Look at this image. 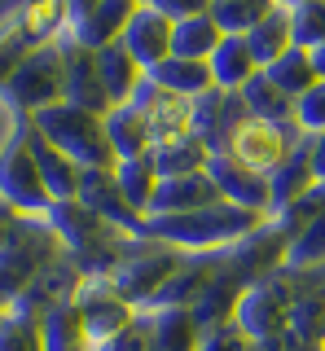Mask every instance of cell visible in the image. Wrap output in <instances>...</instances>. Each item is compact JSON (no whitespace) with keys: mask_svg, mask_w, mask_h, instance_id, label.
I'll return each instance as SVG.
<instances>
[{"mask_svg":"<svg viewBox=\"0 0 325 351\" xmlns=\"http://www.w3.org/2000/svg\"><path fill=\"white\" fill-rule=\"evenodd\" d=\"M281 0H211V18L220 22L224 36H246L255 22H264Z\"/></svg>","mask_w":325,"mask_h":351,"instance_id":"39","label":"cell"},{"mask_svg":"<svg viewBox=\"0 0 325 351\" xmlns=\"http://www.w3.org/2000/svg\"><path fill=\"white\" fill-rule=\"evenodd\" d=\"M67 255L58 228L49 224L45 215H23L18 228L9 233L5 250H0V290L9 294V303H18V294L27 290L49 263H58Z\"/></svg>","mask_w":325,"mask_h":351,"instance_id":"5","label":"cell"},{"mask_svg":"<svg viewBox=\"0 0 325 351\" xmlns=\"http://www.w3.org/2000/svg\"><path fill=\"white\" fill-rule=\"evenodd\" d=\"M321 263H325V211L312 215L290 237V255H286V268H321Z\"/></svg>","mask_w":325,"mask_h":351,"instance_id":"40","label":"cell"},{"mask_svg":"<svg viewBox=\"0 0 325 351\" xmlns=\"http://www.w3.org/2000/svg\"><path fill=\"white\" fill-rule=\"evenodd\" d=\"M115 176H119V189H123L128 202H132L141 215H149L154 193H158V184H162V176L154 167V154H141V158H119L115 162Z\"/></svg>","mask_w":325,"mask_h":351,"instance_id":"35","label":"cell"},{"mask_svg":"<svg viewBox=\"0 0 325 351\" xmlns=\"http://www.w3.org/2000/svg\"><path fill=\"white\" fill-rule=\"evenodd\" d=\"M67 22H71V14H67L62 0H27L18 14H9L0 22V88L23 66L27 53H36L49 40H58L67 31Z\"/></svg>","mask_w":325,"mask_h":351,"instance_id":"7","label":"cell"},{"mask_svg":"<svg viewBox=\"0 0 325 351\" xmlns=\"http://www.w3.org/2000/svg\"><path fill=\"white\" fill-rule=\"evenodd\" d=\"M220 202V189L207 171H193V176H167L154 193V206L149 215H185V211H198V206H211Z\"/></svg>","mask_w":325,"mask_h":351,"instance_id":"23","label":"cell"},{"mask_svg":"<svg viewBox=\"0 0 325 351\" xmlns=\"http://www.w3.org/2000/svg\"><path fill=\"white\" fill-rule=\"evenodd\" d=\"M290 285V334L308 347H325V263L321 268H281Z\"/></svg>","mask_w":325,"mask_h":351,"instance_id":"11","label":"cell"},{"mask_svg":"<svg viewBox=\"0 0 325 351\" xmlns=\"http://www.w3.org/2000/svg\"><path fill=\"white\" fill-rule=\"evenodd\" d=\"M23 128H27V145H31V154H36V162H40V176H45L53 202H67V197H75V193H80V171L84 167L71 158V154H62L45 136V132H36L31 119H23Z\"/></svg>","mask_w":325,"mask_h":351,"instance_id":"21","label":"cell"},{"mask_svg":"<svg viewBox=\"0 0 325 351\" xmlns=\"http://www.w3.org/2000/svg\"><path fill=\"white\" fill-rule=\"evenodd\" d=\"M158 14H167L171 22H185V18H198V14H211V0H149Z\"/></svg>","mask_w":325,"mask_h":351,"instance_id":"45","label":"cell"},{"mask_svg":"<svg viewBox=\"0 0 325 351\" xmlns=\"http://www.w3.org/2000/svg\"><path fill=\"white\" fill-rule=\"evenodd\" d=\"M45 351H97L75 299L45 312Z\"/></svg>","mask_w":325,"mask_h":351,"instance_id":"31","label":"cell"},{"mask_svg":"<svg viewBox=\"0 0 325 351\" xmlns=\"http://www.w3.org/2000/svg\"><path fill=\"white\" fill-rule=\"evenodd\" d=\"M237 325H242L246 338H255V343H264V338L281 334V329H290V285L286 277H268L251 285V290L242 294V303H237Z\"/></svg>","mask_w":325,"mask_h":351,"instance_id":"13","label":"cell"},{"mask_svg":"<svg viewBox=\"0 0 325 351\" xmlns=\"http://www.w3.org/2000/svg\"><path fill=\"white\" fill-rule=\"evenodd\" d=\"M207 176L215 180V189H220L224 202L246 206V211H255V215H264V219L273 215V184H268V176L251 171L246 162H237L233 154H215Z\"/></svg>","mask_w":325,"mask_h":351,"instance_id":"17","label":"cell"},{"mask_svg":"<svg viewBox=\"0 0 325 351\" xmlns=\"http://www.w3.org/2000/svg\"><path fill=\"white\" fill-rule=\"evenodd\" d=\"M149 80L154 84H162L167 93H176V97H202L207 88H215V80H211V62H193V58H176L171 53L167 62H158L154 71H149Z\"/></svg>","mask_w":325,"mask_h":351,"instance_id":"32","label":"cell"},{"mask_svg":"<svg viewBox=\"0 0 325 351\" xmlns=\"http://www.w3.org/2000/svg\"><path fill=\"white\" fill-rule=\"evenodd\" d=\"M45 219L58 228L62 246H67V259L84 272V277H110V268L123 259L128 241H132V233H123V228H115L106 215L88 211L80 197L53 202Z\"/></svg>","mask_w":325,"mask_h":351,"instance_id":"2","label":"cell"},{"mask_svg":"<svg viewBox=\"0 0 325 351\" xmlns=\"http://www.w3.org/2000/svg\"><path fill=\"white\" fill-rule=\"evenodd\" d=\"M9 307H14V303H9V294L0 290V312H9Z\"/></svg>","mask_w":325,"mask_h":351,"instance_id":"51","label":"cell"},{"mask_svg":"<svg viewBox=\"0 0 325 351\" xmlns=\"http://www.w3.org/2000/svg\"><path fill=\"white\" fill-rule=\"evenodd\" d=\"M242 101L251 110V119H264V123H277V128H299L295 123V97H286L264 71L242 88Z\"/></svg>","mask_w":325,"mask_h":351,"instance_id":"33","label":"cell"},{"mask_svg":"<svg viewBox=\"0 0 325 351\" xmlns=\"http://www.w3.org/2000/svg\"><path fill=\"white\" fill-rule=\"evenodd\" d=\"M198 351H255V338H246L242 325L229 321V325L202 329V347H198Z\"/></svg>","mask_w":325,"mask_h":351,"instance_id":"43","label":"cell"},{"mask_svg":"<svg viewBox=\"0 0 325 351\" xmlns=\"http://www.w3.org/2000/svg\"><path fill=\"white\" fill-rule=\"evenodd\" d=\"M308 154H312V171H317V180L325 184V132H321V136H308Z\"/></svg>","mask_w":325,"mask_h":351,"instance_id":"48","label":"cell"},{"mask_svg":"<svg viewBox=\"0 0 325 351\" xmlns=\"http://www.w3.org/2000/svg\"><path fill=\"white\" fill-rule=\"evenodd\" d=\"M0 351H45V316L9 307L0 321Z\"/></svg>","mask_w":325,"mask_h":351,"instance_id":"38","label":"cell"},{"mask_svg":"<svg viewBox=\"0 0 325 351\" xmlns=\"http://www.w3.org/2000/svg\"><path fill=\"white\" fill-rule=\"evenodd\" d=\"M75 307H80L84 325L93 334V347L110 343V338H119L123 329H132L141 321V312L115 290L110 277H84L80 290H75Z\"/></svg>","mask_w":325,"mask_h":351,"instance_id":"10","label":"cell"},{"mask_svg":"<svg viewBox=\"0 0 325 351\" xmlns=\"http://www.w3.org/2000/svg\"><path fill=\"white\" fill-rule=\"evenodd\" d=\"M80 197L88 211H97V215H106L115 228H123V233H145V215L136 211L132 202L123 197V189H119V176H115V167H93V171H80Z\"/></svg>","mask_w":325,"mask_h":351,"instance_id":"16","label":"cell"},{"mask_svg":"<svg viewBox=\"0 0 325 351\" xmlns=\"http://www.w3.org/2000/svg\"><path fill=\"white\" fill-rule=\"evenodd\" d=\"M154 167L158 176L167 180V176H193V171H207L211 167V145L198 136V132H185V136H171V141H158L154 149Z\"/></svg>","mask_w":325,"mask_h":351,"instance_id":"29","label":"cell"},{"mask_svg":"<svg viewBox=\"0 0 325 351\" xmlns=\"http://www.w3.org/2000/svg\"><path fill=\"white\" fill-rule=\"evenodd\" d=\"M132 106L145 114L149 132H154V145H158V141H171V136H185V132H193V101H189V97L167 93V88L154 84L149 75H145V84L136 88Z\"/></svg>","mask_w":325,"mask_h":351,"instance_id":"18","label":"cell"},{"mask_svg":"<svg viewBox=\"0 0 325 351\" xmlns=\"http://www.w3.org/2000/svg\"><path fill=\"white\" fill-rule=\"evenodd\" d=\"M264 75H268V80H273L286 97H295V101L321 80V75H317V62H312V49H299V44H295V49H286L273 66H264Z\"/></svg>","mask_w":325,"mask_h":351,"instance_id":"36","label":"cell"},{"mask_svg":"<svg viewBox=\"0 0 325 351\" xmlns=\"http://www.w3.org/2000/svg\"><path fill=\"white\" fill-rule=\"evenodd\" d=\"M80 281H84V272L75 268V263H71L67 255H62L58 263H49V268L40 272V277L31 281L23 294H18V303H14V307H27V312L45 316L49 307L71 303V299H75V290H80Z\"/></svg>","mask_w":325,"mask_h":351,"instance_id":"22","label":"cell"},{"mask_svg":"<svg viewBox=\"0 0 325 351\" xmlns=\"http://www.w3.org/2000/svg\"><path fill=\"white\" fill-rule=\"evenodd\" d=\"M149 325V351H198L202 347V325L193 321L189 307H154L145 312Z\"/></svg>","mask_w":325,"mask_h":351,"instance_id":"26","label":"cell"},{"mask_svg":"<svg viewBox=\"0 0 325 351\" xmlns=\"http://www.w3.org/2000/svg\"><path fill=\"white\" fill-rule=\"evenodd\" d=\"M62 5H67V14H71V18H84L88 9L101 5V0H62Z\"/></svg>","mask_w":325,"mask_h":351,"instance_id":"49","label":"cell"},{"mask_svg":"<svg viewBox=\"0 0 325 351\" xmlns=\"http://www.w3.org/2000/svg\"><path fill=\"white\" fill-rule=\"evenodd\" d=\"M106 136H110V149L115 158H141V154L154 149V132H149L145 114L128 101V106H115L106 114Z\"/></svg>","mask_w":325,"mask_h":351,"instance_id":"30","label":"cell"},{"mask_svg":"<svg viewBox=\"0 0 325 351\" xmlns=\"http://www.w3.org/2000/svg\"><path fill=\"white\" fill-rule=\"evenodd\" d=\"M246 44H251L259 66H273L286 49H295V27H290V5H277L264 22H255L246 31Z\"/></svg>","mask_w":325,"mask_h":351,"instance_id":"34","label":"cell"},{"mask_svg":"<svg viewBox=\"0 0 325 351\" xmlns=\"http://www.w3.org/2000/svg\"><path fill=\"white\" fill-rule=\"evenodd\" d=\"M268 184H273V215L286 211V206H295L299 197H308L312 189H317V171H312V154H308V136L299 141L295 149L281 158V167L268 176Z\"/></svg>","mask_w":325,"mask_h":351,"instance_id":"25","label":"cell"},{"mask_svg":"<svg viewBox=\"0 0 325 351\" xmlns=\"http://www.w3.org/2000/svg\"><path fill=\"white\" fill-rule=\"evenodd\" d=\"M286 255H290V237L281 233L277 219H264V224L251 228L246 237H237L233 246H224V268L251 290V285L277 277V272L286 268Z\"/></svg>","mask_w":325,"mask_h":351,"instance_id":"9","label":"cell"},{"mask_svg":"<svg viewBox=\"0 0 325 351\" xmlns=\"http://www.w3.org/2000/svg\"><path fill=\"white\" fill-rule=\"evenodd\" d=\"M259 224H264V215H255V211H246V206H233V202L220 197V202L185 211V215H145V237H158V241H167V246L185 250V255H207V250L233 246L237 237H246Z\"/></svg>","mask_w":325,"mask_h":351,"instance_id":"1","label":"cell"},{"mask_svg":"<svg viewBox=\"0 0 325 351\" xmlns=\"http://www.w3.org/2000/svg\"><path fill=\"white\" fill-rule=\"evenodd\" d=\"M0 197L23 215H49V206H53V193H49L45 176H40V162L27 145L23 119H14V132L0 145Z\"/></svg>","mask_w":325,"mask_h":351,"instance_id":"8","label":"cell"},{"mask_svg":"<svg viewBox=\"0 0 325 351\" xmlns=\"http://www.w3.org/2000/svg\"><path fill=\"white\" fill-rule=\"evenodd\" d=\"M281 5H303V0H281Z\"/></svg>","mask_w":325,"mask_h":351,"instance_id":"52","label":"cell"},{"mask_svg":"<svg viewBox=\"0 0 325 351\" xmlns=\"http://www.w3.org/2000/svg\"><path fill=\"white\" fill-rule=\"evenodd\" d=\"M185 259H189L185 250L167 246V241H158V237L136 233L132 241H128L123 259L110 268V281H115V290L123 294V299L132 303L136 312H149V307H154V299L162 294V285L176 277Z\"/></svg>","mask_w":325,"mask_h":351,"instance_id":"3","label":"cell"},{"mask_svg":"<svg viewBox=\"0 0 325 351\" xmlns=\"http://www.w3.org/2000/svg\"><path fill=\"white\" fill-rule=\"evenodd\" d=\"M290 27H295L299 49H317V44H325V0L290 5Z\"/></svg>","mask_w":325,"mask_h":351,"instance_id":"41","label":"cell"},{"mask_svg":"<svg viewBox=\"0 0 325 351\" xmlns=\"http://www.w3.org/2000/svg\"><path fill=\"white\" fill-rule=\"evenodd\" d=\"M255 351H317V347H308V343H299L290 329H281V334L273 338H264V343H255Z\"/></svg>","mask_w":325,"mask_h":351,"instance_id":"46","label":"cell"},{"mask_svg":"<svg viewBox=\"0 0 325 351\" xmlns=\"http://www.w3.org/2000/svg\"><path fill=\"white\" fill-rule=\"evenodd\" d=\"M58 101H67V62H62V44L49 40L27 53L23 66L9 75V84L0 88V106L14 110V119H31Z\"/></svg>","mask_w":325,"mask_h":351,"instance_id":"6","label":"cell"},{"mask_svg":"<svg viewBox=\"0 0 325 351\" xmlns=\"http://www.w3.org/2000/svg\"><path fill=\"white\" fill-rule=\"evenodd\" d=\"M295 123L303 128V136H321L325 132V80H317L295 101Z\"/></svg>","mask_w":325,"mask_h":351,"instance_id":"42","label":"cell"},{"mask_svg":"<svg viewBox=\"0 0 325 351\" xmlns=\"http://www.w3.org/2000/svg\"><path fill=\"white\" fill-rule=\"evenodd\" d=\"M312 62H317V75L325 80V44H317V49H312Z\"/></svg>","mask_w":325,"mask_h":351,"instance_id":"50","label":"cell"},{"mask_svg":"<svg viewBox=\"0 0 325 351\" xmlns=\"http://www.w3.org/2000/svg\"><path fill=\"white\" fill-rule=\"evenodd\" d=\"M242 294H246V285L233 277L229 268H224V250H220V272L211 277V285L202 290V299L189 307L193 312V321H198L202 329H215V325H229L233 316H237V303H242Z\"/></svg>","mask_w":325,"mask_h":351,"instance_id":"27","label":"cell"},{"mask_svg":"<svg viewBox=\"0 0 325 351\" xmlns=\"http://www.w3.org/2000/svg\"><path fill=\"white\" fill-rule=\"evenodd\" d=\"M31 123H36V132H45L62 154H71L84 171L115 167L119 162L110 149V136H106V114H97V110H84L75 101H58V106L40 110V114H31Z\"/></svg>","mask_w":325,"mask_h":351,"instance_id":"4","label":"cell"},{"mask_svg":"<svg viewBox=\"0 0 325 351\" xmlns=\"http://www.w3.org/2000/svg\"><path fill=\"white\" fill-rule=\"evenodd\" d=\"M171 40H176V22L167 14H158L154 5H141L132 14V22H128V31H123V49L132 53L145 71H154L158 62L171 58Z\"/></svg>","mask_w":325,"mask_h":351,"instance_id":"19","label":"cell"},{"mask_svg":"<svg viewBox=\"0 0 325 351\" xmlns=\"http://www.w3.org/2000/svg\"><path fill=\"white\" fill-rule=\"evenodd\" d=\"M224 31L211 14H198V18H185L176 22V40H171V53L176 58H193V62H211V53L220 49Z\"/></svg>","mask_w":325,"mask_h":351,"instance_id":"37","label":"cell"},{"mask_svg":"<svg viewBox=\"0 0 325 351\" xmlns=\"http://www.w3.org/2000/svg\"><path fill=\"white\" fill-rule=\"evenodd\" d=\"M251 119L242 93H229V88H207L202 97H193V132L211 145V154H224L233 145L237 128Z\"/></svg>","mask_w":325,"mask_h":351,"instance_id":"14","label":"cell"},{"mask_svg":"<svg viewBox=\"0 0 325 351\" xmlns=\"http://www.w3.org/2000/svg\"><path fill=\"white\" fill-rule=\"evenodd\" d=\"M0 321H5V312H0Z\"/></svg>","mask_w":325,"mask_h":351,"instance_id":"53","label":"cell"},{"mask_svg":"<svg viewBox=\"0 0 325 351\" xmlns=\"http://www.w3.org/2000/svg\"><path fill=\"white\" fill-rule=\"evenodd\" d=\"M97 351H149V325H145V312H141V321H136L132 329H123L119 338L101 343Z\"/></svg>","mask_w":325,"mask_h":351,"instance_id":"44","label":"cell"},{"mask_svg":"<svg viewBox=\"0 0 325 351\" xmlns=\"http://www.w3.org/2000/svg\"><path fill=\"white\" fill-rule=\"evenodd\" d=\"M259 71H264V66L255 62V53H251V44H246V36H224L220 49L211 53V80H215V88L242 93V88L251 84Z\"/></svg>","mask_w":325,"mask_h":351,"instance_id":"28","label":"cell"},{"mask_svg":"<svg viewBox=\"0 0 325 351\" xmlns=\"http://www.w3.org/2000/svg\"><path fill=\"white\" fill-rule=\"evenodd\" d=\"M58 44H62V62H67V101L97 110V114H110V97H106V84H101L97 49L80 44L71 31H62Z\"/></svg>","mask_w":325,"mask_h":351,"instance_id":"15","label":"cell"},{"mask_svg":"<svg viewBox=\"0 0 325 351\" xmlns=\"http://www.w3.org/2000/svg\"><path fill=\"white\" fill-rule=\"evenodd\" d=\"M141 5H149V0H141Z\"/></svg>","mask_w":325,"mask_h":351,"instance_id":"54","label":"cell"},{"mask_svg":"<svg viewBox=\"0 0 325 351\" xmlns=\"http://www.w3.org/2000/svg\"><path fill=\"white\" fill-rule=\"evenodd\" d=\"M321 351H325V347H321Z\"/></svg>","mask_w":325,"mask_h":351,"instance_id":"55","label":"cell"},{"mask_svg":"<svg viewBox=\"0 0 325 351\" xmlns=\"http://www.w3.org/2000/svg\"><path fill=\"white\" fill-rule=\"evenodd\" d=\"M141 9V0H101L97 9H88L84 18H71L67 31L80 44H88V49H106V44L123 40L128 22H132V14Z\"/></svg>","mask_w":325,"mask_h":351,"instance_id":"20","label":"cell"},{"mask_svg":"<svg viewBox=\"0 0 325 351\" xmlns=\"http://www.w3.org/2000/svg\"><path fill=\"white\" fill-rule=\"evenodd\" d=\"M97 66H101V84H106V97H110V110L115 106H128L136 97V88L145 84V66H141L132 53L123 49V40L106 44V49H97Z\"/></svg>","mask_w":325,"mask_h":351,"instance_id":"24","label":"cell"},{"mask_svg":"<svg viewBox=\"0 0 325 351\" xmlns=\"http://www.w3.org/2000/svg\"><path fill=\"white\" fill-rule=\"evenodd\" d=\"M299 141H303V128H277V123H264V119H246L224 154H233L237 162H246V167L259 171V176H273L281 167V158H286Z\"/></svg>","mask_w":325,"mask_h":351,"instance_id":"12","label":"cell"},{"mask_svg":"<svg viewBox=\"0 0 325 351\" xmlns=\"http://www.w3.org/2000/svg\"><path fill=\"white\" fill-rule=\"evenodd\" d=\"M18 219H23V211H14V206L0 197V250H5V241H9V233L18 228Z\"/></svg>","mask_w":325,"mask_h":351,"instance_id":"47","label":"cell"}]
</instances>
